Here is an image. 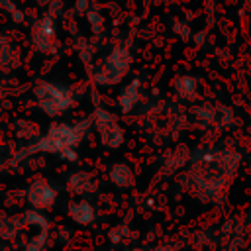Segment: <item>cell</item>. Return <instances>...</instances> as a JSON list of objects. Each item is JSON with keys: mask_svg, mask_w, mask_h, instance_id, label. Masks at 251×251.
<instances>
[{"mask_svg": "<svg viewBox=\"0 0 251 251\" xmlns=\"http://www.w3.org/2000/svg\"><path fill=\"white\" fill-rule=\"evenodd\" d=\"M194 114L206 126H214L220 129H226L233 124V112L226 106H198Z\"/></svg>", "mask_w": 251, "mask_h": 251, "instance_id": "ba28073f", "label": "cell"}, {"mask_svg": "<svg viewBox=\"0 0 251 251\" xmlns=\"http://www.w3.org/2000/svg\"><path fill=\"white\" fill-rule=\"evenodd\" d=\"M31 45L39 53H53L57 45V25L55 16L51 12H45L41 18H37L29 31Z\"/></svg>", "mask_w": 251, "mask_h": 251, "instance_id": "8992f818", "label": "cell"}, {"mask_svg": "<svg viewBox=\"0 0 251 251\" xmlns=\"http://www.w3.org/2000/svg\"><path fill=\"white\" fill-rule=\"evenodd\" d=\"M67 190L76 196H86L96 190V178L86 171H75L67 176Z\"/></svg>", "mask_w": 251, "mask_h": 251, "instance_id": "9c48e42d", "label": "cell"}, {"mask_svg": "<svg viewBox=\"0 0 251 251\" xmlns=\"http://www.w3.org/2000/svg\"><path fill=\"white\" fill-rule=\"evenodd\" d=\"M20 63L22 57L18 47L6 35H0V73H10L16 67H20Z\"/></svg>", "mask_w": 251, "mask_h": 251, "instance_id": "30bf717a", "label": "cell"}, {"mask_svg": "<svg viewBox=\"0 0 251 251\" xmlns=\"http://www.w3.org/2000/svg\"><path fill=\"white\" fill-rule=\"evenodd\" d=\"M18 127H22V129H18V135L20 137H37L39 135V129H37V126L33 124V122H27V120H24V122H18Z\"/></svg>", "mask_w": 251, "mask_h": 251, "instance_id": "ffe728a7", "label": "cell"}, {"mask_svg": "<svg viewBox=\"0 0 251 251\" xmlns=\"http://www.w3.org/2000/svg\"><path fill=\"white\" fill-rule=\"evenodd\" d=\"M188 159H190V153H188L186 147H176V149H173V151L165 157V161H163V173H165V175L176 173L180 167H184V165L188 163Z\"/></svg>", "mask_w": 251, "mask_h": 251, "instance_id": "9a60e30c", "label": "cell"}, {"mask_svg": "<svg viewBox=\"0 0 251 251\" xmlns=\"http://www.w3.org/2000/svg\"><path fill=\"white\" fill-rule=\"evenodd\" d=\"M239 241H241L239 237H237V239L233 237L229 243H226V245H224V249H222V251H239Z\"/></svg>", "mask_w": 251, "mask_h": 251, "instance_id": "cb8c5ba5", "label": "cell"}, {"mask_svg": "<svg viewBox=\"0 0 251 251\" xmlns=\"http://www.w3.org/2000/svg\"><path fill=\"white\" fill-rule=\"evenodd\" d=\"M131 61H133L131 51L127 47H124V45H116L110 51V55L96 67L94 80L98 84H102V86H110V84L120 82L126 76V73L129 71Z\"/></svg>", "mask_w": 251, "mask_h": 251, "instance_id": "277c9868", "label": "cell"}, {"mask_svg": "<svg viewBox=\"0 0 251 251\" xmlns=\"http://www.w3.org/2000/svg\"><path fill=\"white\" fill-rule=\"evenodd\" d=\"M139 86H141V80H139V78H133V80H129V82L122 88V92H120V96H118V106H120V110H122L124 114H129V112L139 104V98H141Z\"/></svg>", "mask_w": 251, "mask_h": 251, "instance_id": "8fae6325", "label": "cell"}, {"mask_svg": "<svg viewBox=\"0 0 251 251\" xmlns=\"http://www.w3.org/2000/svg\"><path fill=\"white\" fill-rule=\"evenodd\" d=\"M127 251H145V249H141V247H131V249H127Z\"/></svg>", "mask_w": 251, "mask_h": 251, "instance_id": "484cf974", "label": "cell"}, {"mask_svg": "<svg viewBox=\"0 0 251 251\" xmlns=\"http://www.w3.org/2000/svg\"><path fill=\"white\" fill-rule=\"evenodd\" d=\"M24 227L22 216H12V214H0V239L2 241H12L20 235Z\"/></svg>", "mask_w": 251, "mask_h": 251, "instance_id": "5bb4252c", "label": "cell"}, {"mask_svg": "<svg viewBox=\"0 0 251 251\" xmlns=\"http://www.w3.org/2000/svg\"><path fill=\"white\" fill-rule=\"evenodd\" d=\"M35 2H37L39 6H49V4L53 2V0H35Z\"/></svg>", "mask_w": 251, "mask_h": 251, "instance_id": "d4e9b609", "label": "cell"}, {"mask_svg": "<svg viewBox=\"0 0 251 251\" xmlns=\"http://www.w3.org/2000/svg\"><path fill=\"white\" fill-rule=\"evenodd\" d=\"M22 216V222H24V226H31V227H37L39 231H43V229H49V220L43 216V212L41 210H35V208H31V210H25L24 214H20Z\"/></svg>", "mask_w": 251, "mask_h": 251, "instance_id": "e0dca14e", "label": "cell"}, {"mask_svg": "<svg viewBox=\"0 0 251 251\" xmlns=\"http://www.w3.org/2000/svg\"><path fill=\"white\" fill-rule=\"evenodd\" d=\"M90 8H92L90 6V0H76L75 2V12L76 14H86Z\"/></svg>", "mask_w": 251, "mask_h": 251, "instance_id": "603a6c76", "label": "cell"}, {"mask_svg": "<svg viewBox=\"0 0 251 251\" xmlns=\"http://www.w3.org/2000/svg\"><path fill=\"white\" fill-rule=\"evenodd\" d=\"M47 237H49V229L39 231L37 235H33V237L25 243L24 251H47Z\"/></svg>", "mask_w": 251, "mask_h": 251, "instance_id": "ac0fdd59", "label": "cell"}, {"mask_svg": "<svg viewBox=\"0 0 251 251\" xmlns=\"http://www.w3.org/2000/svg\"><path fill=\"white\" fill-rule=\"evenodd\" d=\"M25 200L35 210H49L57 200V188L45 178L33 180L25 190Z\"/></svg>", "mask_w": 251, "mask_h": 251, "instance_id": "52a82bcc", "label": "cell"}, {"mask_svg": "<svg viewBox=\"0 0 251 251\" xmlns=\"http://www.w3.org/2000/svg\"><path fill=\"white\" fill-rule=\"evenodd\" d=\"M175 92L178 94V98L182 100H194L198 94V86H196V78L190 75H178L175 78Z\"/></svg>", "mask_w": 251, "mask_h": 251, "instance_id": "2e32d148", "label": "cell"}, {"mask_svg": "<svg viewBox=\"0 0 251 251\" xmlns=\"http://www.w3.org/2000/svg\"><path fill=\"white\" fill-rule=\"evenodd\" d=\"M86 20H88V24H90L94 35H100V33L104 31V18H102V14H100L98 10L90 8V10L86 12Z\"/></svg>", "mask_w": 251, "mask_h": 251, "instance_id": "d6986e66", "label": "cell"}, {"mask_svg": "<svg viewBox=\"0 0 251 251\" xmlns=\"http://www.w3.org/2000/svg\"><path fill=\"white\" fill-rule=\"evenodd\" d=\"M245 6H251V0H245Z\"/></svg>", "mask_w": 251, "mask_h": 251, "instance_id": "4316f807", "label": "cell"}, {"mask_svg": "<svg viewBox=\"0 0 251 251\" xmlns=\"http://www.w3.org/2000/svg\"><path fill=\"white\" fill-rule=\"evenodd\" d=\"M88 127H90V120H82L76 124H53L41 137H37L29 147H25L18 155V159L35 153H51V155H59L61 159L75 161L76 145L84 139Z\"/></svg>", "mask_w": 251, "mask_h": 251, "instance_id": "7a4b0ae2", "label": "cell"}, {"mask_svg": "<svg viewBox=\"0 0 251 251\" xmlns=\"http://www.w3.org/2000/svg\"><path fill=\"white\" fill-rule=\"evenodd\" d=\"M108 178L118 188H129V186H133V180H135L131 167L126 163H114L108 171Z\"/></svg>", "mask_w": 251, "mask_h": 251, "instance_id": "4fadbf2b", "label": "cell"}, {"mask_svg": "<svg viewBox=\"0 0 251 251\" xmlns=\"http://www.w3.org/2000/svg\"><path fill=\"white\" fill-rule=\"evenodd\" d=\"M69 218L78 226H90L96 220V210L86 200H75L69 204Z\"/></svg>", "mask_w": 251, "mask_h": 251, "instance_id": "7c38bea8", "label": "cell"}, {"mask_svg": "<svg viewBox=\"0 0 251 251\" xmlns=\"http://www.w3.org/2000/svg\"><path fill=\"white\" fill-rule=\"evenodd\" d=\"M92 124H94V127H96L98 137H100V141H102L104 147H108V149H118L120 145H124L126 133H124V129H122V126H120V122H118V118H116L110 110L98 106V108L94 110V114H92Z\"/></svg>", "mask_w": 251, "mask_h": 251, "instance_id": "5b68a950", "label": "cell"}, {"mask_svg": "<svg viewBox=\"0 0 251 251\" xmlns=\"http://www.w3.org/2000/svg\"><path fill=\"white\" fill-rule=\"evenodd\" d=\"M239 161V153L229 149H202L194 153L186 175L190 188L202 200L218 202L237 173Z\"/></svg>", "mask_w": 251, "mask_h": 251, "instance_id": "6da1fadb", "label": "cell"}, {"mask_svg": "<svg viewBox=\"0 0 251 251\" xmlns=\"http://www.w3.org/2000/svg\"><path fill=\"white\" fill-rule=\"evenodd\" d=\"M127 227H124V226H118V227H114L110 233H108V237H110V241L112 243H122L126 237H127Z\"/></svg>", "mask_w": 251, "mask_h": 251, "instance_id": "44dd1931", "label": "cell"}, {"mask_svg": "<svg viewBox=\"0 0 251 251\" xmlns=\"http://www.w3.org/2000/svg\"><path fill=\"white\" fill-rule=\"evenodd\" d=\"M33 96L35 102L39 106V110L51 118L61 116L65 112H69L75 106V94L71 88L57 84V82H39L33 88Z\"/></svg>", "mask_w": 251, "mask_h": 251, "instance_id": "3957f363", "label": "cell"}, {"mask_svg": "<svg viewBox=\"0 0 251 251\" xmlns=\"http://www.w3.org/2000/svg\"><path fill=\"white\" fill-rule=\"evenodd\" d=\"M175 33H176V35H180V37H182V41H188V39H190V29L186 27V24H184V22H176V24H175Z\"/></svg>", "mask_w": 251, "mask_h": 251, "instance_id": "7402d4cb", "label": "cell"}, {"mask_svg": "<svg viewBox=\"0 0 251 251\" xmlns=\"http://www.w3.org/2000/svg\"><path fill=\"white\" fill-rule=\"evenodd\" d=\"M0 155H2V149H0Z\"/></svg>", "mask_w": 251, "mask_h": 251, "instance_id": "83f0119b", "label": "cell"}]
</instances>
